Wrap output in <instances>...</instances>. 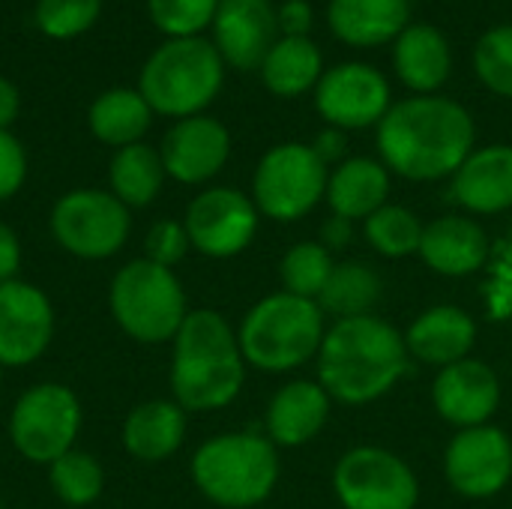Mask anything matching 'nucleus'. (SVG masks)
<instances>
[{
    "label": "nucleus",
    "mask_w": 512,
    "mask_h": 509,
    "mask_svg": "<svg viewBox=\"0 0 512 509\" xmlns=\"http://www.w3.org/2000/svg\"><path fill=\"white\" fill-rule=\"evenodd\" d=\"M474 147L471 114L444 96H414L393 105L378 123L384 162L408 180L456 174Z\"/></svg>",
    "instance_id": "1"
},
{
    "label": "nucleus",
    "mask_w": 512,
    "mask_h": 509,
    "mask_svg": "<svg viewBox=\"0 0 512 509\" xmlns=\"http://www.w3.org/2000/svg\"><path fill=\"white\" fill-rule=\"evenodd\" d=\"M246 375L240 342L213 309L186 315L174 336L171 390L183 411H216L237 399Z\"/></svg>",
    "instance_id": "2"
},
{
    "label": "nucleus",
    "mask_w": 512,
    "mask_h": 509,
    "mask_svg": "<svg viewBox=\"0 0 512 509\" xmlns=\"http://www.w3.org/2000/svg\"><path fill=\"white\" fill-rule=\"evenodd\" d=\"M405 351V339L390 324L372 315L345 318L321 342V384L348 405L372 402L402 378Z\"/></svg>",
    "instance_id": "3"
},
{
    "label": "nucleus",
    "mask_w": 512,
    "mask_h": 509,
    "mask_svg": "<svg viewBox=\"0 0 512 509\" xmlns=\"http://www.w3.org/2000/svg\"><path fill=\"white\" fill-rule=\"evenodd\" d=\"M222 54L201 36L168 39L141 69V96L150 111L168 117H195L222 87Z\"/></svg>",
    "instance_id": "4"
},
{
    "label": "nucleus",
    "mask_w": 512,
    "mask_h": 509,
    "mask_svg": "<svg viewBox=\"0 0 512 509\" xmlns=\"http://www.w3.org/2000/svg\"><path fill=\"white\" fill-rule=\"evenodd\" d=\"M279 477V459L270 441L258 435H219L192 456V480L204 498L225 509L261 504Z\"/></svg>",
    "instance_id": "5"
},
{
    "label": "nucleus",
    "mask_w": 512,
    "mask_h": 509,
    "mask_svg": "<svg viewBox=\"0 0 512 509\" xmlns=\"http://www.w3.org/2000/svg\"><path fill=\"white\" fill-rule=\"evenodd\" d=\"M108 309L117 327L141 345L174 342L189 315L186 294L174 270L147 258H135L117 270L108 291Z\"/></svg>",
    "instance_id": "6"
},
{
    "label": "nucleus",
    "mask_w": 512,
    "mask_h": 509,
    "mask_svg": "<svg viewBox=\"0 0 512 509\" xmlns=\"http://www.w3.org/2000/svg\"><path fill=\"white\" fill-rule=\"evenodd\" d=\"M321 333V306L285 291L261 300L246 315L237 342L249 366L264 372H288L321 348Z\"/></svg>",
    "instance_id": "7"
},
{
    "label": "nucleus",
    "mask_w": 512,
    "mask_h": 509,
    "mask_svg": "<svg viewBox=\"0 0 512 509\" xmlns=\"http://www.w3.org/2000/svg\"><path fill=\"white\" fill-rule=\"evenodd\" d=\"M78 396L54 381L36 384L18 396L9 414V441L21 459L33 465H51L63 453L75 450L81 432Z\"/></svg>",
    "instance_id": "8"
},
{
    "label": "nucleus",
    "mask_w": 512,
    "mask_h": 509,
    "mask_svg": "<svg viewBox=\"0 0 512 509\" xmlns=\"http://www.w3.org/2000/svg\"><path fill=\"white\" fill-rule=\"evenodd\" d=\"M132 231L129 207L102 189H72L51 210V234L63 252L102 261L117 255Z\"/></svg>",
    "instance_id": "9"
},
{
    "label": "nucleus",
    "mask_w": 512,
    "mask_h": 509,
    "mask_svg": "<svg viewBox=\"0 0 512 509\" xmlns=\"http://www.w3.org/2000/svg\"><path fill=\"white\" fill-rule=\"evenodd\" d=\"M327 192V165L306 144L273 147L255 171V207L270 219L306 216Z\"/></svg>",
    "instance_id": "10"
},
{
    "label": "nucleus",
    "mask_w": 512,
    "mask_h": 509,
    "mask_svg": "<svg viewBox=\"0 0 512 509\" xmlns=\"http://www.w3.org/2000/svg\"><path fill=\"white\" fill-rule=\"evenodd\" d=\"M333 483L345 509H414L417 504L411 468L378 447L351 450L336 465Z\"/></svg>",
    "instance_id": "11"
},
{
    "label": "nucleus",
    "mask_w": 512,
    "mask_h": 509,
    "mask_svg": "<svg viewBox=\"0 0 512 509\" xmlns=\"http://www.w3.org/2000/svg\"><path fill=\"white\" fill-rule=\"evenodd\" d=\"M54 336V309L42 288L24 279L0 285V366L36 363Z\"/></svg>",
    "instance_id": "12"
},
{
    "label": "nucleus",
    "mask_w": 512,
    "mask_h": 509,
    "mask_svg": "<svg viewBox=\"0 0 512 509\" xmlns=\"http://www.w3.org/2000/svg\"><path fill=\"white\" fill-rule=\"evenodd\" d=\"M189 243L210 258L243 252L258 228V207L237 189H207L186 210Z\"/></svg>",
    "instance_id": "13"
},
{
    "label": "nucleus",
    "mask_w": 512,
    "mask_h": 509,
    "mask_svg": "<svg viewBox=\"0 0 512 509\" xmlns=\"http://www.w3.org/2000/svg\"><path fill=\"white\" fill-rule=\"evenodd\" d=\"M315 105L336 129H363L381 123L390 111V84L366 63H342L321 75Z\"/></svg>",
    "instance_id": "14"
},
{
    "label": "nucleus",
    "mask_w": 512,
    "mask_h": 509,
    "mask_svg": "<svg viewBox=\"0 0 512 509\" xmlns=\"http://www.w3.org/2000/svg\"><path fill=\"white\" fill-rule=\"evenodd\" d=\"M510 474L512 447L501 429H465L447 450V477L453 489L468 498H489L501 492Z\"/></svg>",
    "instance_id": "15"
},
{
    "label": "nucleus",
    "mask_w": 512,
    "mask_h": 509,
    "mask_svg": "<svg viewBox=\"0 0 512 509\" xmlns=\"http://www.w3.org/2000/svg\"><path fill=\"white\" fill-rule=\"evenodd\" d=\"M213 39L225 63L237 69H258L279 42V21L270 0H219Z\"/></svg>",
    "instance_id": "16"
},
{
    "label": "nucleus",
    "mask_w": 512,
    "mask_h": 509,
    "mask_svg": "<svg viewBox=\"0 0 512 509\" xmlns=\"http://www.w3.org/2000/svg\"><path fill=\"white\" fill-rule=\"evenodd\" d=\"M231 153L228 129L213 117H186L168 129L162 141V165L165 174L180 183H204L222 171Z\"/></svg>",
    "instance_id": "17"
},
{
    "label": "nucleus",
    "mask_w": 512,
    "mask_h": 509,
    "mask_svg": "<svg viewBox=\"0 0 512 509\" xmlns=\"http://www.w3.org/2000/svg\"><path fill=\"white\" fill-rule=\"evenodd\" d=\"M435 408L444 420L477 429L483 426L501 399V387L495 372L480 360H459L453 366H444V372L435 381Z\"/></svg>",
    "instance_id": "18"
},
{
    "label": "nucleus",
    "mask_w": 512,
    "mask_h": 509,
    "mask_svg": "<svg viewBox=\"0 0 512 509\" xmlns=\"http://www.w3.org/2000/svg\"><path fill=\"white\" fill-rule=\"evenodd\" d=\"M453 195L474 213H501L512 207V147L495 144L471 153L456 171Z\"/></svg>",
    "instance_id": "19"
},
{
    "label": "nucleus",
    "mask_w": 512,
    "mask_h": 509,
    "mask_svg": "<svg viewBox=\"0 0 512 509\" xmlns=\"http://www.w3.org/2000/svg\"><path fill=\"white\" fill-rule=\"evenodd\" d=\"M411 3L408 0H330L327 21L330 30L357 48H375L408 27Z\"/></svg>",
    "instance_id": "20"
},
{
    "label": "nucleus",
    "mask_w": 512,
    "mask_h": 509,
    "mask_svg": "<svg viewBox=\"0 0 512 509\" xmlns=\"http://www.w3.org/2000/svg\"><path fill=\"white\" fill-rule=\"evenodd\" d=\"M186 438V411L177 402L153 399L129 411L123 423V447L132 459L156 465L180 450Z\"/></svg>",
    "instance_id": "21"
},
{
    "label": "nucleus",
    "mask_w": 512,
    "mask_h": 509,
    "mask_svg": "<svg viewBox=\"0 0 512 509\" xmlns=\"http://www.w3.org/2000/svg\"><path fill=\"white\" fill-rule=\"evenodd\" d=\"M420 252L432 270L444 276H465L483 267L489 255V240L477 222L462 216H444L423 228Z\"/></svg>",
    "instance_id": "22"
},
{
    "label": "nucleus",
    "mask_w": 512,
    "mask_h": 509,
    "mask_svg": "<svg viewBox=\"0 0 512 509\" xmlns=\"http://www.w3.org/2000/svg\"><path fill=\"white\" fill-rule=\"evenodd\" d=\"M393 63L399 78L420 96H432L453 66L447 36L432 24H411L399 33L393 48Z\"/></svg>",
    "instance_id": "23"
},
{
    "label": "nucleus",
    "mask_w": 512,
    "mask_h": 509,
    "mask_svg": "<svg viewBox=\"0 0 512 509\" xmlns=\"http://www.w3.org/2000/svg\"><path fill=\"white\" fill-rule=\"evenodd\" d=\"M474 336H477V327L462 309L438 306V309H429L423 318L414 321V327L408 330L405 345L423 363L453 366V363L465 360V354L474 345Z\"/></svg>",
    "instance_id": "24"
},
{
    "label": "nucleus",
    "mask_w": 512,
    "mask_h": 509,
    "mask_svg": "<svg viewBox=\"0 0 512 509\" xmlns=\"http://www.w3.org/2000/svg\"><path fill=\"white\" fill-rule=\"evenodd\" d=\"M330 411L327 390L309 381H294L282 387L267 411V429L276 444L297 447L318 435Z\"/></svg>",
    "instance_id": "25"
},
{
    "label": "nucleus",
    "mask_w": 512,
    "mask_h": 509,
    "mask_svg": "<svg viewBox=\"0 0 512 509\" xmlns=\"http://www.w3.org/2000/svg\"><path fill=\"white\" fill-rule=\"evenodd\" d=\"M390 192V174L375 159H348L327 180V198L336 216L342 219H369L384 207Z\"/></svg>",
    "instance_id": "26"
},
{
    "label": "nucleus",
    "mask_w": 512,
    "mask_h": 509,
    "mask_svg": "<svg viewBox=\"0 0 512 509\" xmlns=\"http://www.w3.org/2000/svg\"><path fill=\"white\" fill-rule=\"evenodd\" d=\"M321 48L306 36H282L261 63V78L276 96H300L321 81Z\"/></svg>",
    "instance_id": "27"
},
{
    "label": "nucleus",
    "mask_w": 512,
    "mask_h": 509,
    "mask_svg": "<svg viewBox=\"0 0 512 509\" xmlns=\"http://www.w3.org/2000/svg\"><path fill=\"white\" fill-rule=\"evenodd\" d=\"M111 195L123 201L126 207H147L156 201L162 183H165V165L159 150L147 144H129L120 147L108 168Z\"/></svg>",
    "instance_id": "28"
},
{
    "label": "nucleus",
    "mask_w": 512,
    "mask_h": 509,
    "mask_svg": "<svg viewBox=\"0 0 512 509\" xmlns=\"http://www.w3.org/2000/svg\"><path fill=\"white\" fill-rule=\"evenodd\" d=\"M150 105L138 90H108L90 105V129L111 147L138 144L150 129Z\"/></svg>",
    "instance_id": "29"
},
{
    "label": "nucleus",
    "mask_w": 512,
    "mask_h": 509,
    "mask_svg": "<svg viewBox=\"0 0 512 509\" xmlns=\"http://www.w3.org/2000/svg\"><path fill=\"white\" fill-rule=\"evenodd\" d=\"M378 300H381V279L375 270H369L360 261L333 267L321 291V309H327L330 315H339V321L369 315V309Z\"/></svg>",
    "instance_id": "30"
},
{
    "label": "nucleus",
    "mask_w": 512,
    "mask_h": 509,
    "mask_svg": "<svg viewBox=\"0 0 512 509\" xmlns=\"http://www.w3.org/2000/svg\"><path fill=\"white\" fill-rule=\"evenodd\" d=\"M48 483L60 504L81 509L99 501L105 489V471L96 456L84 450H69L48 465Z\"/></svg>",
    "instance_id": "31"
},
{
    "label": "nucleus",
    "mask_w": 512,
    "mask_h": 509,
    "mask_svg": "<svg viewBox=\"0 0 512 509\" xmlns=\"http://www.w3.org/2000/svg\"><path fill=\"white\" fill-rule=\"evenodd\" d=\"M366 240L390 258H402L420 249L423 225L405 207H381L366 219Z\"/></svg>",
    "instance_id": "32"
},
{
    "label": "nucleus",
    "mask_w": 512,
    "mask_h": 509,
    "mask_svg": "<svg viewBox=\"0 0 512 509\" xmlns=\"http://www.w3.org/2000/svg\"><path fill=\"white\" fill-rule=\"evenodd\" d=\"M330 273H333V261L321 243H300L282 261V282L294 297H306V300L321 297Z\"/></svg>",
    "instance_id": "33"
},
{
    "label": "nucleus",
    "mask_w": 512,
    "mask_h": 509,
    "mask_svg": "<svg viewBox=\"0 0 512 509\" xmlns=\"http://www.w3.org/2000/svg\"><path fill=\"white\" fill-rule=\"evenodd\" d=\"M474 69L492 93L512 99V24L483 33L474 51Z\"/></svg>",
    "instance_id": "34"
},
{
    "label": "nucleus",
    "mask_w": 512,
    "mask_h": 509,
    "mask_svg": "<svg viewBox=\"0 0 512 509\" xmlns=\"http://www.w3.org/2000/svg\"><path fill=\"white\" fill-rule=\"evenodd\" d=\"M219 0H150L156 27L174 39L195 36L216 18Z\"/></svg>",
    "instance_id": "35"
},
{
    "label": "nucleus",
    "mask_w": 512,
    "mask_h": 509,
    "mask_svg": "<svg viewBox=\"0 0 512 509\" xmlns=\"http://www.w3.org/2000/svg\"><path fill=\"white\" fill-rule=\"evenodd\" d=\"M102 0H39L36 3V24L42 33L54 39H69L84 33L96 15Z\"/></svg>",
    "instance_id": "36"
},
{
    "label": "nucleus",
    "mask_w": 512,
    "mask_h": 509,
    "mask_svg": "<svg viewBox=\"0 0 512 509\" xmlns=\"http://www.w3.org/2000/svg\"><path fill=\"white\" fill-rule=\"evenodd\" d=\"M189 234H186V225L183 222H174V219H162L156 222L150 231H147V240H144V258L159 264V267H174L186 258L189 252Z\"/></svg>",
    "instance_id": "37"
},
{
    "label": "nucleus",
    "mask_w": 512,
    "mask_h": 509,
    "mask_svg": "<svg viewBox=\"0 0 512 509\" xmlns=\"http://www.w3.org/2000/svg\"><path fill=\"white\" fill-rule=\"evenodd\" d=\"M27 177V156L24 147L9 129H0V201H9Z\"/></svg>",
    "instance_id": "38"
},
{
    "label": "nucleus",
    "mask_w": 512,
    "mask_h": 509,
    "mask_svg": "<svg viewBox=\"0 0 512 509\" xmlns=\"http://www.w3.org/2000/svg\"><path fill=\"white\" fill-rule=\"evenodd\" d=\"M276 21L285 36H306L312 30V6L306 0H285Z\"/></svg>",
    "instance_id": "39"
},
{
    "label": "nucleus",
    "mask_w": 512,
    "mask_h": 509,
    "mask_svg": "<svg viewBox=\"0 0 512 509\" xmlns=\"http://www.w3.org/2000/svg\"><path fill=\"white\" fill-rule=\"evenodd\" d=\"M18 267H21V240L6 222H0V285L18 279Z\"/></svg>",
    "instance_id": "40"
},
{
    "label": "nucleus",
    "mask_w": 512,
    "mask_h": 509,
    "mask_svg": "<svg viewBox=\"0 0 512 509\" xmlns=\"http://www.w3.org/2000/svg\"><path fill=\"white\" fill-rule=\"evenodd\" d=\"M312 150H315V156L327 165V162H339L342 156H345V150H348V138H345V132L342 129H324L318 138H315V144H312Z\"/></svg>",
    "instance_id": "41"
},
{
    "label": "nucleus",
    "mask_w": 512,
    "mask_h": 509,
    "mask_svg": "<svg viewBox=\"0 0 512 509\" xmlns=\"http://www.w3.org/2000/svg\"><path fill=\"white\" fill-rule=\"evenodd\" d=\"M18 105H21V99H18L15 84L0 78V129H6L18 117Z\"/></svg>",
    "instance_id": "42"
},
{
    "label": "nucleus",
    "mask_w": 512,
    "mask_h": 509,
    "mask_svg": "<svg viewBox=\"0 0 512 509\" xmlns=\"http://www.w3.org/2000/svg\"><path fill=\"white\" fill-rule=\"evenodd\" d=\"M324 243L330 246V249H342V246H348V240H351V222L348 219H342V216H333L327 225H324Z\"/></svg>",
    "instance_id": "43"
},
{
    "label": "nucleus",
    "mask_w": 512,
    "mask_h": 509,
    "mask_svg": "<svg viewBox=\"0 0 512 509\" xmlns=\"http://www.w3.org/2000/svg\"><path fill=\"white\" fill-rule=\"evenodd\" d=\"M0 381H3V366H0Z\"/></svg>",
    "instance_id": "44"
},
{
    "label": "nucleus",
    "mask_w": 512,
    "mask_h": 509,
    "mask_svg": "<svg viewBox=\"0 0 512 509\" xmlns=\"http://www.w3.org/2000/svg\"><path fill=\"white\" fill-rule=\"evenodd\" d=\"M0 509H6V507H3V501H0Z\"/></svg>",
    "instance_id": "45"
}]
</instances>
